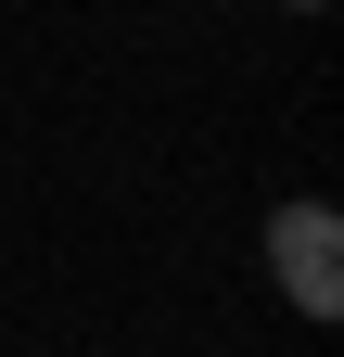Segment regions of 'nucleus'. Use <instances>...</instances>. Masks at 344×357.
Here are the masks:
<instances>
[{"label":"nucleus","mask_w":344,"mask_h":357,"mask_svg":"<svg viewBox=\"0 0 344 357\" xmlns=\"http://www.w3.org/2000/svg\"><path fill=\"white\" fill-rule=\"evenodd\" d=\"M268 281L306 306V319H344V217H331L319 192L268 204Z\"/></svg>","instance_id":"obj_1"},{"label":"nucleus","mask_w":344,"mask_h":357,"mask_svg":"<svg viewBox=\"0 0 344 357\" xmlns=\"http://www.w3.org/2000/svg\"><path fill=\"white\" fill-rule=\"evenodd\" d=\"M293 13H319V0H293Z\"/></svg>","instance_id":"obj_2"}]
</instances>
